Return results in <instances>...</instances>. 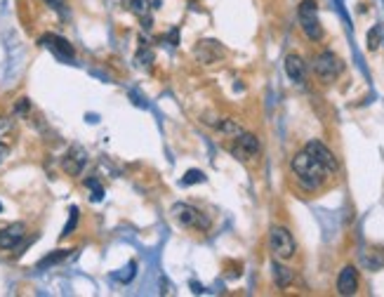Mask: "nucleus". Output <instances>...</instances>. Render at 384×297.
<instances>
[{"label": "nucleus", "instance_id": "3", "mask_svg": "<svg viewBox=\"0 0 384 297\" xmlns=\"http://www.w3.org/2000/svg\"><path fill=\"white\" fill-rule=\"evenodd\" d=\"M269 246L276 259H290L295 255V238L285 227H274L269 233Z\"/></svg>", "mask_w": 384, "mask_h": 297}, {"label": "nucleus", "instance_id": "17", "mask_svg": "<svg viewBox=\"0 0 384 297\" xmlns=\"http://www.w3.org/2000/svg\"><path fill=\"white\" fill-rule=\"evenodd\" d=\"M64 257H66V250H57L55 255H50V257H45V259H42V262L38 264V267H40V269H42V267H50V264L62 262Z\"/></svg>", "mask_w": 384, "mask_h": 297}, {"label": "nucleus", "instance_id": "6", "mask_svg": "<svg viewBox=\"0 0 384 297\" xmlns=\"http://www.w3.org/2000/svg\"><path fill=\"white\" fill-rule=\"evenodd\" d=\"M231 153L236 158H241V161H250V158H255L259 153V140L255 135H250V132H241V135H236Z\"/></svg>", "mask_w": 384, "mask_h": 297}, {"label": "nucleus", "instance_id": "16", "mask_svg": "<svg viewBox=\"0 0 384 297\" xmlns=\"http://www.w3.org/2000/svg\"><path fill=\"white\" fill-rule=\"evenodd\" d=\"M380 40H382V31H380V26H375V29H370V34H368V50H377V47H380Z\"/></svg>", "mask_w": 384, "mask_h": 297}, {"label": "nucleus", "instance_id": "1", "mask_svg": "<svg viewBox=\"0 0 384 297\" xmlns=\"http://www.w3.org/2000/svg\"><path fill=\"white\" fill-rule=\"evenodd\" d=\"M292 172H295L297 182H300L304 189L313 191L328 179L330 170L321 166V163H318L309 151H300L295 158H292Z\"/></svg>", "mask_w": 384, "mask_h": 297}, {"label": "nucleus", "instance_id": "7", "mask_svg": "<svg viewBox=\"0 0 384 297\" xmlns=\"http://www.w3.org/2000/svg\"><path fill=\"white\" fill-rule=\"evenodd\" d=\"M304 151H309L311 153L313 158H316L318 163H321V166H325L330 170V175L335 172V170H337V158H335V153L330 151L328 146L323 144V142H318V140H311L309 142L307 146H304Z\"/></svg>", "mask_w": 384, "mask_h": 297}, {"label": "nucleus", "instance_id": "18", "mask_svg": "<svg viewBox=\"0 0 384 297\" xmlns=\"http://www.w3.org/2000/svg\"><path fill=\"white\" fill-rule=\"evenodd\" d=\"M76 224H78V208H71V220L66 222V227H64L62 236H68V233L76 229Z\"/></svg>", "mask_w": 384, "mask_h": 297}, {"label": "nucleus", "instance_id": "13", "mask_svg": "<svg viewBox=\"0 0 384 297\" xmlns=\"http://www.w3.org/2000/svg\"><path fill=\"white\" fill-rule=\"evenodd\" d=\"M274 281L279 288H287V285L292 283V272L287 267H283V264L274 262Z\"/></svg>", "mask_w": 384, "mask_h": 297}, {"label": "nucleus", "instance_id": "15", "mask_svg": "<svg viewBox=\"0 0 384 297\" xmlns=\"http://www.w3.org/2000/svg\"><path fill=\"white\" fill-rule=\"evenodd\" d=\"M205 182V175L201 172V170H189V172L182 177V184L184 187H191V184H201Z\"/></svg>", "mask_w": 384, "mask_h": 297}, {"label": "nucleus", "instance_id": "11", "mask_svg": "<svg viewBox=\"0 0 384 297\" xmlns=\"http://www.w3.org/2000/svg\"><path fill=\"white\" fill-rule=\"evenodd\" d=\"M285 73L290 81L295 83H304V78H307V64L300 55H287L285 57Z\"/></svg>", "mask_w": 384, "mask_h": 297}, {"label": "nucleus", "instance_id": "24", "mask_svg": "<svg viewBox=\"0 0 384 297\" xmlns=\"http://www.w3.org/2000/svg\"><path fill=\"white\" fill-rule=\"evenodd\" d=\"M0 212H3V203H0Z\"/></svg>", "mask_w": 384, "mask_h": 297}, {"label": "nucleus", "instance_id": "20", "mask_svg": "<svg viewBox=\"0 0 384 297\" xmlns=\"http://www.w3.org/2000/svg\"><path fill=\"white\" fill-rule=\"evenodd\" d=\"M220 130H222V132H231V135H241V132H243L241 127H238L236 123H231V120H227V123H222V125H220Z\"/></svg>", "mask_w": 384, "mask_h": 297}, {"label": "nucleus", "instance_id": "14", "mask_svg": "<svg viewBox=\"0 0 384 297\" xmlns=\"http://www.w3.org/2000/svg\"><path fill=\"white\" fill-rule=\"evenodd\" d=\"M123 5H125L132 14H137V17L149 14V0H123Z\"/></svg>", "mask_w": 384, "mask_h": 297}, {"label": "nucleus", "instance_id": "5", "mask_svg": "<svg viewBox=\"0 0 384 297\" xmlns=\"http://www.w3.org/2000/svg\"><path fill=\"white\" fill-rule=\"evenodd\" d=\"M172 215L182 227H194V229H207V227H210V222L203 217V212H199L196 208H191V205H186V203L175 205Z\"/></svg>", "mask_w": 384, "mask_h": 297}, {"label": "nucleus", "instance_id": "8", "mask_svg": "<svg viewBox=\"0 0 384 297\" xmlns=\"http://www.w3.org/2000/svg\"><path fill=\"white\" fill-rule=\"evenodd\" d=\"M26 227L21 222H12L5 229H0V250H14L24 241Z\"/></svg>", "mask_w": 384, "mask_h": 297}, {"label": "nucleus", "instance_id": "22", "mask_svg": "<svg viewBox=\"0 0 384 297\" xmlns=\"http://www.w3.org/2000/svg\"><path fill=\"white\" fill-rule=\"evenodd\" d=\"M24 111H29V99H19L17 104V114H24Z\"/></svg>", "mask_w": 384, "mask_h": 297}, {"label": "nucleus", "instance_id": "19", "mask_svg": "<svg viewBox=\"0 0 384 297\" xmlns=\"http://www.w3.org/2000/svg\"><path fill=\"white\" fill-rule=\"evenodd\" d=\"M88 187L92 189V201H101V196H104V191H101V187L94 179H88Z\"/></svg>", "mask_w": 384, "mask_h": 297}, {"label": "nucleus", "instance_id": "2", "mask_svg": "<svg viewBox=\"0 0 384 297\" xmlns=\"http://www.w3.org/2000/svg\"><path fill=\"white\" fill-rule=\"evenodd\" d=\"M297 14H300V24H302V31L307 34V38L309 40H321L323 29H321V21H318V3L316 0H302Z\"/></svg>", "mask_w": 384, "mask_h": 297}, {"label": "nucleus", "instance_id": "12", "mask_svg": "<svg viewBox=\"0 0 384 297\" xmlns=\"http://www.w3.org/2000/svg\"><path fill=\"white\" fill-rule=\"evenodd\" d=\"M40 42H45V47H50L60 60H73V47L68 45V40L60 38V36H45Z\"/></svg>", "mask_w": 384, "mask_h": 297}, {"label": "nucleus", "instance_id": "10", "mask_svg": "<svg viewBox=\"0 0 384 297\" xmlns=\"http://www.w3.org/2000/svg\"><path fill=\"white\" fill-rule=\"evenodd\" d=\"M356 290H359V272H356V267L346 264L337 276V293L340 295H354Z\"/></svg>", "mask_w": 384, "mask_h": 297}, {"label": "nucleus", "instance_id": "23", "mask_svg": "<svg viewBox=\"0 0 384 297\" xmlns=\"http://www.w3.org/2000/svg\"><path fill=\"white\" fill-rule=\"evenodd\" d=\"M5 156H8V146H5L3 142H0V163L5 161Z\"/></svg>", "mask_w": 384, "mask_h": 297}, {"label": "nucleus", "instance_id": "21", "mask_svg": "<svg viewBox=\"0 0 384 297\" xmlns=\"http://www.w3.org/2000/svg\"><path fill=\"white\" fill-rule=\"evenodd\" d=\"M45 3L50 5V8H55L57 12H62V10H64V0H45Z\"/></svg>", "mask_w": 384, "mask_h": 297}, {"label": "nucleus", "instance_id": "9", "mask_svg": "<svg viewBox=\"0 0 384 297\" xmlns=\"http://www.w3.org/2000/svg\"><path fill=\"white\" fill-rule=\"evenodd\" d=\"M85 163H88V153H85L81 146H73L71 151L64 156L62 168H64V172H66V175H71V177H78V175L83 172Z\"/></svg>", "mask_w": 384, "mask_h": 297}, {"label": "nucleus", "instance_id": "4", "mask_svg": "<svg viewBox=\"0 0 384 297\" xmlns=\"http://www.w3.org/2000/svg\"><path fill=\"white\" fill-rule=\"evenodd\" d=\"M313 73H316L321 81L333 83L335 78L342 73V60H340L335 52H321V55H316V60H313Z\"/></svg>", "mask_w": 384, "mask_h": 297}]
</instances>
